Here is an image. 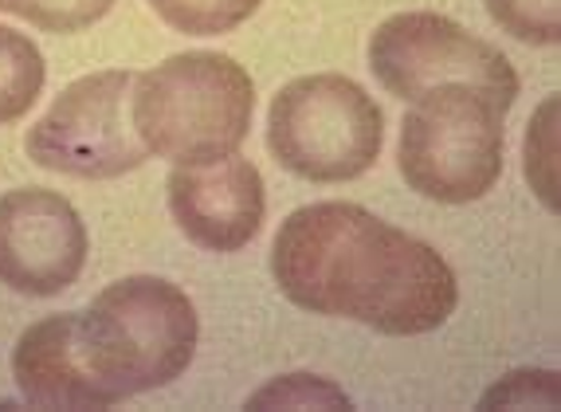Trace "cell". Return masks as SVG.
Here are the masks:
<instances>
[{
	"instance_id": "cell-8",
	"label": "cell",
	"mask_w": 561,
	"mask_h": 412,
	"mask_svg": "<svg viewBox=\"0 0 561 412\" xmlns=\"http://www.w3.org/2000/svg\"><path fill=\"white\" fill-rule=\"evenodd\" d=\"M87 228L76 205L51 188H12L0 197V283L47 299L79 279Z\"/></svg>"
},
{
	"instance_id": "cell-4",
	"label": "cell",
	"mask_w": 561,
	"mask_h": 412,
	"mask_svg": "<svg viewBox=\"0 0 561 412\" xmlns=\"http://www.w3.org/2000/svg\"><path fill=\"white\" fill-rule=\"evenodd\" d=\"M503 114L471 87H440L412 99L401 123V173L421 197L468 205L503 173Z\"/></svg>"
},
{
	"instance_id": "cell-9",
	"label": "cell",
	"mask_w": 561,
	"mask_h": 412,
	"mask_svg": "<svg viewBox=\"0 0 561 412\" xmlns=\"http://www.w3.org/2000/svg\"><path fill=\"white\" fill-rule=\"evenodd\" d=\"M165 188L178 228L208 252H240L263 225V178L240 153L208 165H178Z\"/></svg>"
},
{
	"instance_id": "cell-1",
	"label": "cell",
	"mask_w": 561,
	"mask_h": 412,
	"mask_svg": "<svg viewBox=\"0 0 561 412\" xmlns=\"http://www.w3.org/2000/svg\"><path fill=\"white\" fill-rule=\"evenodd\" d=\"M272 272L295 307L393 337L444 327L459 299L436 248L350 201L295 208L275 232Z\"/></svg>"
},
{
	"instance_id": "cell-12",
	"label": "cell",
	"mask_w": 561,
	"mask_h": 412,
	"mask_svg": "<svg viewBox=\"0 0 561 412\" xmlns=\"http://www.w3.org/2000/svg\"><path fill=\"white\" fill-rule=\"evenodd\" d=\"M150 9L173 32L185 36H225L260 9V0H150Z\"/></svg>"
},
{
	"instance_id": "cell-7",
	"label": "cell",
	"mask_w": 561,
	"mask_h": 412,
	"mask_svg": "<svg viewBox=\"0 0 561 412\" xmlns=\"http://www.w3.org/2000/svg\"><path fill=\"white\" fill-rule=\"evenodd\" d=\"M134 79L138 76L130 71H99L64 87L24 138L28 158L51 173L83 181L138 169L150 150L134 126Z\"/></svg>"
},
{
	"instance_id": "cell-6",
	"label": "cell",
	"mask_w": 561,
	"mask_h": 412,
	"mask_svg": "<svg viewBox=\"0 0 561 412\" xmlns=\"http://www.w3.org/2000/svg\"><path fill=\"white\" fill-rule=\"evenodd\" d=\"M369 67L389 94L412 103L440 87H471L499 111L518 99V71L486 39L440 12H397L369 39Z\"/></svg>"
},
{
	"instance_id": "cell-15",
	"label": "cell",
	"mask_w": 561,
	"mask_h": 412,
	"mask_svg": "<svg viewBox=\"0 0 561 412\" xmlns=\"http://www.w3.org/2000/svg\"><path fill=\"white\" fill-rule=\"evenodd\" d=\"M275 401H283V404H322V401L346 404V397L337 393L334 385L314 381V377H307V374H295V377H283V381L267 385L263 393H255L252 409H255V404H275Z\"/></svg>"
},
{
	"instance_id": "cell-14",
	"label": "cell",
	"mask_w": 561,
	"mask_h": 412,
	"mask_svg": "<svg viewBox=\"0 0 561 412\" xmlns=\"http://www.w3.org/2000/svg\"><path fill=\"white\" fill-rule=\"evenodd\" d=\"M486 12L499 28H506L523 44H558L561 4L558 0H486Z\"/></svg>"
},
{
	"instance_id": "cell-11",
	"label": "cell",
	"mask_w": 561,
	"mask_h": 412,
	"mask_svg": "<svg viewBox=\"0 0 561 412\" xmlns=\"http://www.w3.org/2000/svg\"><path fill=\"white\" fill-rule=\"evenodd\" d=\"M44 56L24 32L0 24V126L16 123L36 106L44 91Z\"/></svg>"
},
{
	"instance_id": "cell-10",
	"label": "cell",
	"mask_w": 561,
	"mask_h": 412,
	"mask_svg": "<svg viewBox=\"0 0 561 412\" xmlns=\"http://www.w3.org/2000/svg\"><path fill=\"white\" fill-rule=\"evenodd\" d=\"M12 377L36 409H111L118 397L106 389L79 350V310L39 319L12 350Z\"/></svg>"
},
{
	"instance_id": "cell-3",
	"label": "cell",
	"mask_w": 561,
	"mask_h": 412,
	"mask_svg": "<svg viewBox=\"0 0 561 412\" xmlns=\"http://www.w3.org/2000/svg\"><path fill=\"white\" fill-rule=\"evenodd\" d=\"M255 83L220 52H181L134 79V126L146 150L178 165L236 153L252 130Z\"/></svg>"
},
{
	"instance_id": "cell-5",
	"label": "cell",
	"mask_w": 561,
	"mask_h": 412,
	"mask_svg": "<svg viewBox=\"0 0 561 412\" xmlns=\"http://www.w3.org/2000/svg\"><path fill=\"white\" fill-rule=\"evenodd\" d=\"M267 146L295 178L334 185L374 169L385 146V114L354 79L302 76L272 99Z\"/></svg>"
},
{
	"instance_id": "cell-13",
	"label": "cell",
	"mask_w": 561,
	"mask_h": 412,
	"mask_svg": "<svg viewBox=\"0 0 561 412\" xmlns=\"http://www.w3.org/2000/svg\"><path fill=\"white\" fill-rule=\"evenodd\" d=\"M114 0H0V12H12V16L28 20L39 32H83L91 24L111 12Z\"/></svg>"
},
{
	"instance_id": "cell-2",
	"label": "cell",
	"mask_w": 561,
	"mask_h": 412,
	"mask_svg": "<svg viewBox=\"0 0 561 412\" xmlns=\"http://www.w3.org/2000/svg\"><path fill=\"white\" fill-rule=\"evenodd\" d=\"M197 310L185 290L158 275L111 283L79 310V350L118 401L178 381L197 350Z\"/></svg>"
}]
</instances>
